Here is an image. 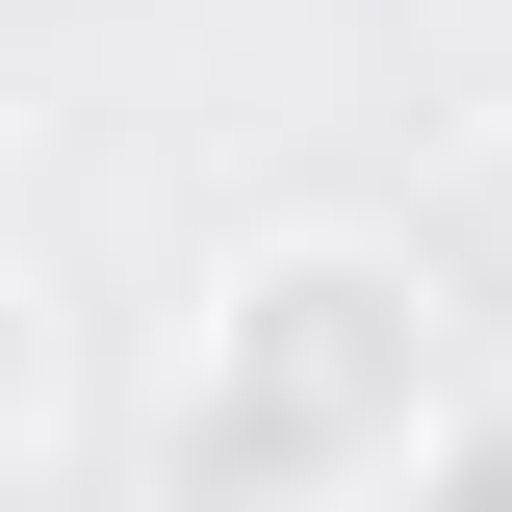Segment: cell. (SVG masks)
<instances>
[{"label":"cell","mask_w":512,"mask_h":512,"mask_svg":"<svg viewBox=\"0 0 512 512\" xmlns=\"http://www.w3.org/2000/svg\"><path fill=\"white\" fill-rule=\"evenodd\" d=\"M436 410H461V282L384 231H256L205 282L180 384H154V487L180 512H359V487H436Z\"/></svg>","instance_id":"obj_1"},{"label":"cell","mask_w":512,"mask_h":512,"mask_svg":"<svg viewBox=\"0 0 512 512\" xmlns=\"http://www.w3.org/2000/svg\"><path fill=\"white\" fill-rule=\"evenodd\" d=\"M436 487H512V410H487V384L436 410Z\"/></svg>","instance_id":"obj_2"}]
</instances>
